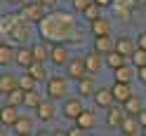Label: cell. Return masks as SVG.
<instances>
[{"label": "cell", "mask_w": 146, "mask_h": 136, "mask_svg": "<svg viewBox=\"0 0 146 136\" xmlns=\"http://www.w3.org/2000/svg\"><path fill=\"white\" fill-rule=\"evenodd\" d=\"M45 92H47L50 101H61L64 96L68 94V78L66 75H47L45 80Z\"/></svg>", "instance_id": "6da1fadb"}, {"label": "cell", "mask_w": 146, "mask_h": 136, "mask_svg": "<svg viewBox=\"0 0 146 136\" xmlns=\"http://www.w3.org/2000/svg\"><path fill=\"white\" fill-rule=\"evenodd\" d=\"M12 26H10V28H7V26H5V28H0V33H3L5 35V38L7 40H14V42H24L26 38H29V21H24L21 19V14H12Z\"/></svg>", "instance_id": "7a4b0ae2"}, {"label": "cell", "mask_w": 146, "mask_h": 136, "mask_svg": "<svg viewBox=\"0 0 146 136\" xmlns=\"http://www.w3.org/2000/svg\"><path fill=\"white\" fill-rule=\"evenodd\" d=\"M45 5L40 3V0H24L21 3V19L29 21V24H40L45 19Z\"/></svg>", "instance_id": "3957f363"}, {"label": "cell", "mask_w": 146, "mask_h": 136, "mask_svg": "<svg viewBox=\"0 0 146 136\" xmlns=\"http://www.w3.org/2000/svg\"><path fill=\"white\" fill-rule=\"evenodd\" d=\"M61 101H64V106H61V115L66 117V120H71V122L76 120V117L80 115V110L85 108V106H83V99H80V96H68V94H66Z\"/></svg>", "instance_id": "277c9868"}, {"label": "cell", "mask_w": 146, "mask_h": 136, "mask_svg": "<svg viewBox=\"0 0 146 136\" xmlns=\"http://www.w3.org/2000/svg\"><path fill=\"white\" fill-rule=\"evenodd\" d=\"M73 122H76V127H80L83 131H92L94 127H97V113L90 110V108H83L80 115H78Z\"/></svg>", "instance_id": "5b68a950"}, {"label": "cell", "mask_w": 146, "mask_h": 136, "mask_svg": "<svg viewBox=\"0 0 146 136\" xmlns=\"http://www.w3.org/2000/svg\"><path fill=\"white\" fill-rule=\"evenodd\" d=\"M104 110H106V127H108V129H118L120 120L125 117V110H123V106H120V103H113V106L104 108Z\"/></svg>", "instance_id": "8992f818"}, {"label": "cell", "mask_w": 146, "mask_h": 136, "mask_svg": "<svg viewBox=\"0 0 146 136\" xmlns=\"http://www.w3.org/2000/svg\"><path fill=\"white\" fill-rule=\"evenodd\" d=\"M83 63H85V70H87V73L94 75V73H99V70L104 68V57L92 49V52H87L85 57H83Z\"/></svg>", "instance_id": "52a82bcc"}, {"label": "cell", "mask_w": 146, "mask_h": 136, "mask_svg": "<svg viewBox=\"0 0 146 136\" xmlns=\"http://www.w3.org/2000/svg\"><path fill=\"white\" fill-rule=\"evenodd\" d=\"M64 68H66V78H68V80H78V78H83V75L87 73L83 59H71V57H68V61L64 63Z\"/></svg>", "instance_id": "ba28073f"}, {"label": "cell", "mask_w": 146, "mask_h": 136, "mask_svg": "<svg viewBox=\"0 0 146 136\" xmlns=\"http://www.w3.org/2000/svg\"><path fill=\"white\" fill-rule=\"evenodd\" d=\"M76 89H78V96H80V99H90V96L94 94V89H97V85H94L92 75H90V73H85L83 78H78Z\"/></svg>", "instance_id": "9c48e42d"}, {"label": "cell", "mask_w": 146, "mask_h": 136, "mask_svg": "<svg viewBox=\"0 0 146 136\" xmlns=\"http://www.w3.org/2000/svg\"><path fill=\"white\" fill-rule=\"evenodd\" d=\"M92 99H94V106L97 108H108V106L115 103V99H113V94H111V89H108V87H97L94 94H92Z\"/></svg>", "instance_id": "30bf717a"}, {"label": "cell", "mask_w": 146, "mask_h": 136, "mask_svg": "<svg viewBox=\"0 0 146 136\" xmlns=\"http://www.w3.org/2000/svg\"><path fill=\"white\" fill-rule=\"evenodd\" d=\"M134 47H137V45H134V40L130 38V35H120V38L113 40V49L118 54H123L125 59H130V54L134 52Z\"/></svg>", "instance_id": "8fae6325"}, {"label": "cell", "mask_w": 146, "mask_h": 136, "mask_svg": "<svg viewBox=\"0 0 146 136\" xmlns=\"http://www.w3.org/2000/svg\"><path fill=\"white\" fill-rule=\"evenodd\" d=\"M111 89V94H113V99H115V103H123L127 96L132 94V85L130 82H123V80H115V82L108 87Z\"/></svg>", "instance_id": "7c38bea8"}, {"label": "cell", "mask_w": 146, "mask_h": 136, "mask_svg": "<svg viewBox=\"0 0 146 136\" xmlns=\"http://www.w3.org/2000/svg\"><path fill=\"white\" fill-rule=\"evenodd\" d=\"M118 131L127 134V136H137V134H141V127H139V122H137L134 115H125L120 120V124H118Z\"/></svg>", "instance_id": "4fadbf2b"}, {"label": "cell", "mask_w": 146, "mask_h": 136, "mask_svg": "<svg viewBox=\"0 0 146 136\" xmlns=\"http://www.w3.org/2000/svg\"><path fill=\"white\" fill-rule=\"evenodd\" d=\"M35 113H38V117H40L42 122H52V120H54V115H57L54 101H50V99H47V101H42V99H40V103L35 106Z\"/></svg>", "instance_id": "5bb4252c"}, {"label": "cell", "mask_w": 146, "mask_h": 136, "mask_svg": "<svg viewBox=\"0 0 146 136\" xmlns=\"http://www.w3.org/2000/svg\"><path fill=\"white\" fill-rule=\"evenodd\" d=\"M68 47L66 45H50V59L54 66H64V63L68 61Z\"/></svg>", "instance_id": "9a60e30c"}, {"label": "cell", "mask_w": 146, "mask_h": 136, "mask_svg": "<svg viewBox=\"0 0 146 136\" xmlns=\"http://www.w3.org/2000/svg\"><path fill=\"white\" fill-rule=\"evenodd\" d=\"M14 54H17V47L10 40L0 42V66H10V63H14Z\"/></svg>", "instance_id": "2e32d148"}, {"label": "cell", "mask_w": 146, "mask_h": 136, "mask_svg": "<svg viewBox=\"0 0 146 136\" xmlns=\"http://www.w3.org/2000/svg\"><path fill=\"white\" fill-rule=\"evenodd\" d=\"M120 106H123L125 115H137V113H139L141 108H144V101H141V96H134V94H130V96H127Z\"/></svg>", "instance_id": "e0dca14e"}, {"label": "cell", "mask_w": 146, "mask_h": 136, "mask_svg": "<svg viewBox=\"0 0 146 136\" xmlns=\"http://www.w3.org/2000/svg\"><path fill=\"white\" fill-rule=\"evenodd\" d=\"M26 73H29L35 82H45V80H47V68H45V63L42 61H33L29 68H24Z\"/></svg>", "instance_id": "ac0fdd59"}, {"label": "cell", "mask_w": 146, "mask_h": 136, "mask_svg": "<svg viewBox=\"0 0 146 136\" xmlns=\"http://www.w3.org/2000/svg\"><path fill=\"white\" fill-rule=\"evenodd\" d=\"M113 49V38H111V33L108 35H94V52L97 54H108Z\"/></svg>", "instance_id": "d6986e66"}, {"label": "cell", "mask_w": 146, "mask_h": 136, "mask_svg": "<svg viewBox=\"0 0 146 136\" xmlns=\"http://www.w3.org/2000/svg\"><path fill=\"white\" fill-rule=\"evenodd\" d=\"M90 31H92V35H108L111 33V21L106 16H97L94 21H90Z\"/></svg>", "instance_id": "ffe728a7"}, {"label": "cell", "mask_w": 146, "mask_h": 136, "mask_svg": "<svg viewBox=\"0 0 146 136\" xmlns=\"http://www.w3.org/2000/svg\"><path fill=\"white\" fill-rule=\"evenodd\" d=\"M17 115H19L17 106H10V103H5L3 108H0V122H3L5 127H12V124H14V120H17Z\"/></svg>", "instance_id": "44dd1931"}, {"label": "cell", "mask_w": 146, "mask_h": 136, "mask_svg": "<svg viewBox=\"0 0 146 136\" xmlns=\"http://www.w3.org/2000/svg\"><path fill=\"white\" fill-rule=\"evenodd\" d=\"M31 54H33V61H47L50 59V45L47 42H33L31 45Z\"/></svg>", "instance_id": "7402d4cb"}, {"label": "cell", "mask_w": 146, "mask_h": 136, "mask_svg": "<svg viewBox=\"0 0 146 136\" xmlns=\"http://www.w3.org/2000/svg\"><path fill=\"white\" fill-rule=\"evenodd\" d=\"M12 129H14L17 134H31V131H33V120H31L29 115H17Z\"/></svg>", "instance_id": "603a6c76"}, {"label": "cell", "mask_w": 146, "mask_h": 136, "mask_svg": "<svg viewBox=\"0 0 146 136\" xmlns=\"http://www.w3.org/2000/svg\"><path fill=\"white\" fill-rule=\"evenodd\" d=\"M14 61L19 63L21 68H29L33 63V54H31V47H17V54H14Z\"/></svg>", "instance_id": "cb8c5ba5"}, {"label": "cell", "mask_w": 146, "mask_h": 136, "mask_svg": "<svg viewBox=\"0 0 146 136\" xmlns=\"http://www.w3.org/2000/svg\"><path fill=\"white\" fill-rule=\"evenodd\" d=\"M115 80H123V82H132V78H134V66L130 63V66H127V61L125 63H120V66H118L115 70Z\"/></svg>", "instance_id": "d4e9b609"}, {"label": "cell", "mask_w": 146, "mask_h": 136, "mask_svg": "<svg viewBox=\"0 0 146 136\" xmlns=\"http://www.w3.org/2000/svg\"><path fill=\"white\" fill-rule=\"evenodd\" d=\"M125 61H127V59L123 57V54H118L115 49H111L108 54H104V66H108L111 70H115V68L120 66V63H125Z\"/></svg>", "instance_id": "484cf974"}, {"label": "cell", "mask_w": 146, "mask_h": 136, "mask_svg": "<svg viewBox=\"0 0 146 136\" xmlns=\"http://www.w3.org/2000/svg\"><path fill=\"white\" fill-rule=\"evenodd\" d=\"M17 87V78L12 75V73H0V94H7L10 89H14Z\"/></svg>", "instance_id": "4316f807"}, {"label": "cell", "mask_w": 146, "mask_h": 136, "mask_svg": "<svg viewBox=\"0 0 146 136\" xmlns=\"http://www.w3.org/2000/svg\"><path fill=\"white\" fill-rule=\"evenodd\" d=\"M5 101L10 103V106H17V108H19V106H21V101H24V89H19V87L10 89V92L5 94Z\"/></svg>", "instance_id": "83f0119b"}, {"label": "cell", "mask_w": 146, "mask_h": 136, "mask_svg": "<svg viewBox=\"0 0 146 136\" xmlns=\"http://www.w3.org/2000/svg\"><path fill=\"white\" fill-rule=\"evenodd\" d=\"M40 94H38V89H29V92H24V101H21V106H26V108H35L40 103Z\"/></svg>", "instance_id": "f1b7e54d"}, {"label": "cell", "mask_w": 146, "mask_h": 136, "mask_svg": "<svg viewBox=\"0 0 146 136\" xmlns=\"http://www.w3.org/2000/svg\"><path fill=\"white\" fill-rule=\"evenodd\" d=\"M80 14H83L87 21H94L97 16H102V7H99L97 3H92V0H90V5H87V7H85V10L80 12Z\"/></svg>", "instance_id": "f546056e"}, {"label": "cell", "mask_w": 146, "mask_h": 136, "mask_svg": "<svg viewBox=\"0 0 146 136\" xmlns=\"http://www.w3.org/2000/svg\"><path fill=\"white\" fill-rule=\"evenodd\" d=\"M35 85H38V82H35V80H33L29 73H24V75L17 78V87L24 89V92H29V89H35Z\"/></svg>", "instance_id": "4dcf8cb0"}, {"label": "cell", "mask_w": 146, "mask_h": 136, "mask_svg": "<svg viewBox=\"0 0 146 136\" xmlns=\"http://www.w3.org/2000/svg\"><path fill=\"white\" fill-rule=\"evenodd\" d=\"M130 61H132V66H134V68H139V66H146V49H139V47H134V52L130 54Z\"/></svg>", "instance_id": "1f68e13d"}, {"label": "cell", "mask_w": 146, "mask_h": 136, "mask_svg": "<svg viewBox=\"0 0 146 136\" xmlns=\"http://www.w3.org/2000/svg\"><path fill=\"white\" fill-rule=\"evenodd\" d=\"M87 5H90V0H71V7H73L76 12H83Z\"/></svg>", "instance_id": "d6a6232c"}, {"label": "cell", "mask_w": 146, "mask_h": 136, "mask_svg": "<svg viewBox=\"0 0 146 136\" xmlns=\"http://www.w3.org/2000/svg\"><path fill=\"white\" fill-rule=\"evenodd\" d=\"M134 78H139V82H141V85H146V66L134 68Z\"/></svg>", "instance_id": "836d02e7"}, {"label": "cell", "mask_w": 146, "mask_h": 136, "mask_svg": "<svg viewBox=\"0 0 146 136\" xmlns=\"http://www.w3.org/2000/svg\"><path fill=\"white\" fill-rule=\"evenodd\" d=\"M134 45H137V47H139V49H146V31H141L139 35H137Z\"/></svg>", "instance_id": "e575fe53"}, {"label": "cell", "mask_w": 146, "mask_h": 136, "mask_svg": "<svg viewBox=\"0 0 146 136\" xmlns=\"http://www.w3.org/2000/svg\"><path fill=\"white\" fill-rule=\"evenodd\" d=\"M134 117H137V122H139V127H146V108H141Z\"/></svg>", "instance_id": "d590c367"}, {"label": "cell", "mask_w": 146, "mask_h": 136, "mask_svg": "<svg viewBox=\"0 0 146 136\" xmlns=\"http://www.w3.org/2000/svg\"><path fill=\"white\" fill-rule=\"evenodd\" d=\"M40 3L45 5V10H54V7H57V3H59V0H40Z\"/></svg>", "instance_id": "8d00e7d4"}, {"label": "cell", "mask_w": 146, "mask_h": 136, "mask_svg": "<svg viewBox=\"0 0 146 136\" xmlns=\"http://www.w3.org/2000/svg\"><path fill=\"white\" fill-rule=\"evenodd\" d=\"M66 134H68V136H78V134H85V131L80 129V127H73V129H68Z\"/></svg>", "instance_id": "74e56055"}, {"label": "cell", "mask_w": 146, "mask_h": 136, "mask_svg": "<svg viewBox=\"0 0 146 136\" xmlns=\"http://www.w3.org/2000/svg\"><path fill=\"white\" fill-rule=\"evenodd\" d=\"M92 3H97L99 7H108V5L113 3V0H92Z\"/></svg>", "instance_id": "f35d334b"}, {"label": "cell", "mask_w": 146, "mask_h": 136, "mask_svg": "<svg viewBox=\"0 0 146 136\" xmlns=\"http://www.w3.org/2000/svg\"><path fill=\"white\" fill-rule=\"evenodd\" d=\"M3 134H7V127H5L3 122H0V136H3Z\"/></svg>", "instance_id": "ab89813d"}, {"label": "cell", "mask_w": 146, "mask_h": 136, "mask_svg": "<svg viewBox=\"0 0 146 136\" xmlns=\"http://www.w3.org/2000/svg\"><path fill=\"white\" fill-rule=\"evenodd\" d=\"M7 3H10V5H21L24 0H7Z\"/></svg>", "instance_id": "60d3db41"}, {"label": "cell", "mask_w": 146, "mask_h": 136, "mask_svg": "<svg viewBox=\"0 0 146 136\" xmlns=\"http://www.w3.org/2000/svg\"><path fill=\"white\" fill-rule=\"evenodd\" d=\"M141 134H146V127H141Z\"/></svg>", "instance_id": "b9f144b4"}, {"label": "cell", "mask_w": 146, "mask_h": 136, "mask_svg": "<svg viewBox=\"0 0 146 136\" xmlns=\"http://www.w3.org/2000/svg\"><path fill=\"white\" fill-rule=\"evenodd\" d=\"M144 87H146V85H144Z\"/></svg>", "instance_id": "7bdbcfd3"}]
</instances>
